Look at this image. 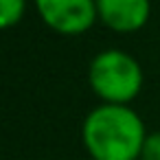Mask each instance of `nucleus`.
Listing matches in <instances>:
<instances>
[{"label":"nucleus","instance_id":"1","mask_svg":"<svg viewBox=\"0 0 160 160\" xmlns=\"http://www.w3.org/2000/svg\"><path fill=\"white\" fill-rule=\"evenodd\" d=\"M147 134L132 105L99 103L81 123V142L90 160H140Z\"/></svg>","mask_w":160,"mask_h":160},{"label":"nucleus","instance_id":"2","mask_svg":"<svg viewBox=\"0 0 160 160\" xmlns=\"http://www.w3.org/2000/svg\"><path fill=\"white\" fill-rule=\"evenodd\" d=\"M88 83L101 103L132 105L142 90L145 75L134 55L121 48H105L92 57L88 66Z\"/></svg>","mask_w":160,"mask_h":160},{"label":"nucleus","instance_id":"3","mask_svg":"<svg viewBox=\"0 0 160 160\" xmlns=\"http://www.w3.org/2000/svg\"><path fill=\"white\" fill-rule=\"evenodd\" d=\"M44 27L57 35L79 38L97 22V0H33Z\"/></svg>","mask_w":160,"mask_h":160},{"label":"nucleus","instance_id":"4","mask_svg":"<svg viewBox=\"0 0 160 160\" xmlns=\"http://www.w3.org/2000/svg\"><path fill=\"white\" fill-rule=\"evenodd\" d=\"M99 22L118 35H132L147 27L151 0H97Z\"/></svg>","mask_w":160,"mask_h":160},{"label":"nucleus","instance_id":"5","mask_svg":"<svg viewBox=\"0 0 160 160\" xmlns=\"http://www.w3.org/2000/svg\"><path fill=\"white\" fill-rule=\"evenodd\" d=\"M27 0H0V31L13 29L27 13Z\"/></svg>","mask_w":160,"mask_h":160},{"label":"nucleus","instance_id":"6","mask_svg":"<svg viewBox=\"0 0 160 160\" xmlns=\"http://www.w3.org/2000/svg\"><path fill=\"white\" fill-rule=\"evenodd\" d=\"M140 160H160V129L147 134V138L142 142Z\"/></svg>","mask_w":160,"mask_h":160}]
</instances>
